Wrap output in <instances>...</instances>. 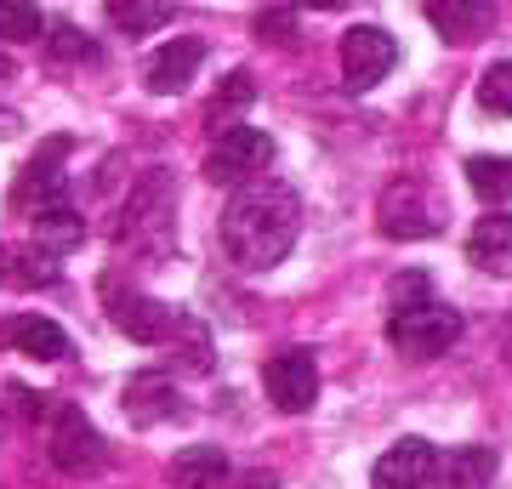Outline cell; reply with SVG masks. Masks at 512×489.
Listing matches in <instances>:
<instances>
[{"label":"cell","instance_id":"6da1fadb","mask_svg":"<svg viewBox=\"0 0 512 489\" xmlns=\"http://www.w3.org/2000/svg\"><path fill=\"white\" fill-rule=\"evenodd\" d=\"M302 234V200L291 182L279 177H251L234 188V200L222 211V251L245 273H262L285 262V251Z\"/></svg>","mask_w":512,"mask_h":489},{"label":"cell","instance_id":"7a4b0ae2","mask_svg":"<svg viewBox=\"0 0 512 489\" xmlns=\"http://www.w3.org/2000/svg\"><path fill=\"white\" fill-rule=\"evenodd\" d=\"M461 342V313L444 308V302H404V308H393V319H387V347L393 353H404V359H439L444 347Z\"/></svg>","mask_w":512,"mask_h":489},{"label":"cell","instance_id":"3957f363","mask_svg":"<svg viewBox=\"0 0 512 489\" xmlns=\"http://www.w3.org/2000/svg\"><path fill=\"white\" fill-rule=\"evenodd\" d=\"M268 160H274V137L262 126H222L211 154H205V177L217 188H239V182L262 177Z\"/></svg>","mask_w":512,"mask_h":489},{"label":"cell","instance_id":"277c9868","mask_svg":"<svg viewBox=\"0 0 512 489\" xmlns=\"http://www.w3.org/2000/svg\"><path fill=\"white\" fill-rule=\"evenodd\" d=\"M376 217H382V234L387 239H433L444 228V205L421 188V182L399 177L382 188V205H376Z\"/></svg>","mask_w":512,"mask_h":489},{"label":"cell","instance_id":"5b68a950","mask_svg":"<svg viewBox=\"0 0 512 489\" xmlns=\"http://www.w3.org/2000/svg\"><path fill=\"white\" fill-rule=\"evenodd\" d=\"M52 461L74 478H92V472L109 467V444H103V433L92 427L86 410H74V404L52 410Z\"/></svg>","mask_w":512,"mask_h":489},{"label":"cell","instance_id":"8992f818","mask_svg":"<svg viewBox=\"0 0 512 489\" xmlns=\"http://www.w3.org/2000/svg\"><path fill=\"white\" fill-rule=\"evenodd\" d=\"M262 387H268V399H274L285 416H302V410H313V399H319V364H313L308 347H279V353H268V364H262Z\"/></svg>","mask_w":512,"mask_h":489},{"label":"cell","instance_id":"52a82bcc","mask_svg":"<svg viewBox=\"0 0 512 489\" xmlns=\"http://www.w3.org/2000/svg\"><path fill=\"white\" fill-rule=\"evenodd\" d=\"M399 63V40L376 29V23H353L342 35V80L348 91H370L376 80H387V69Z\"/></svg>","mask_w":512,"mask_h":489},{"label":"cell","instance_id":"ba28073f","mask_svg":"<svg viewBox=\"0 0 512 489\" xmlns=\"http://www.w3.org/2000/svg\"><path fill=\"white\" fill-rule=\"evenodd\" d=\"M433 472H439V450H433L427 438H399V444L376 461L370 489H421V484H433Z\"/></svg>","mask_w":512,"mask_h":489},{"label":"cell","instance_id":"9c48e42d","mask_svg":"<svg viewBox=\"0 0 512 489\" xmlns=\"http://www.w3.org/2000/svg\"><path fill=\"white\" fill-rule=\"evenodd\" d=\"M421 18L450 46H473L495 29V0H421Z\"/></svg>","mask_w":512,"mask_h":489},{"label":"cell","instance_id":"30bf717a","mask_svg":"<svg viewBox=\"0 0 512 489\" xmlns=\"http://www.w3.org/2000/svg\"><path fill=\"white\" fill-rule=\"evenodd\" d=\"M120 404H126V416L137 421V427L171 421L177 410H183V404H177V387H171V376H165V370H137V376H126Z\"/></svg>","mask_w":512,"mask_h":489},{"label":"cell","instance_id":"8fae6325","mask_svg":"<svg viewBox=\"0 0 512 489\" xmlns=\"http://www.w3.org/2000/svg\"><path fill=\"white\" fill-rule=\"evenodd\" d=\"M200 63H205V46H200V40H188V35H177L171 46H160V52L148 57L143 86L154 91V97H171V91H183L188 80H194Z\"/></svg>","mask_w":512,"mask_h":489},{"label":"cell","instance_id":"7c38bea8","mask_svg":"<svg viewBox=\"0 0 512 489\" xmlns=\"http://www.w3.org/2000/svg\"><path fill=\"white\" fill-rule=\"evenodd\" d=\"M109 319L120 330H126L131 342H165L171 336V319H177V308H165V302H154V296H137V290H126V296H114L109 302Z\"/></svg>","mask_w":512,"mask_h":489},{"label":"cell","instance_id":"4fadbf2b","mask_svg":"<svg viewBox=\"0 0 512 489\" xmlns=\"http://www.w3.org/2000/svg\"><path fill=\"white\" fill-rule=\"evenodd\" d=\"M6 347L23 353V359H40V364H57L69 359V330L52 325V319H40V313H23L6 325Z\"/></svg>","mask_w":512,"mask_h":489},{"label":"cell","instance_id":"5bb4252c","mask_svg":"<svg viewBox=\"0 0 512 489\" xmlns=\"http://www.w3.org/2000/svg\"><path fill=\"white\" fill-rule=\"evenodd\" d=\"M467 262H478L484 273H512V211H490L478 217L473 239H467Z\"/></svg>","mask_w":512,"mask_h":489},{"label":"cell","instance_id":"9a60e30c","mask_svg":"<svg viewBox=\"0 0 512 489\" xmlns=\"http://www.w3.org/2000/svg\"><path fill=\"white\" fill-rule=\"evenodd\" d=\"M444 489H490L495 484V450L490 444H456L450 455H439L433 472Z\"/></svg>","mask_w":512,"mask_h":489},{"label":"cell","instance_id":"2e32d148","mask_svg":"<svg viewBox=\"0 0 512 489\" xmlns=\"http://www.w3.org/2000/svg\"><path fill=\"white\" fill-rule=\"evenodd\" d=\"M29 234H35V245L46 256H63V251H74V245L86 239V217H80L69 200H57V205H46V211L29 217Z\"/></svg>","mask_w":512,"mask_h":489},{"label":"cell","instance_id":"e0dca14e","mask_svg":"<svg viewBox=\"0 0 512 489\" xmlns=\"http://www.w3.org/2000/svg\"><path fill=\"white\" fill-rule=\"evenodd\" d=\"M228 478V455L217 444H188L171 455V489H217Z\"/></svg>","mask_w":512,"mask_h":489},{"label":"cell","instance_id":"ac0fdd59","mask_svg":"<svg viewBox=\"0 0 512 489\" xmlns=\"http://www.w3.org/2000/svg\"><path fill=\"white\" fill-rule=\"evenodd\" d=\"M177 12V0H109V23L120 35H154Z\"/></svg>","mask_w":512,"mask_h":489},{"label":"cell","instance_id":"d6986e66","mask_svg":"<svg viewBox=\"0 0 512 489\" xmlns=\"http://www.w3.org/2000/svg\"><path fill=\"white\" fill-rule=\"evenodd\" d=\"M467 182L484 205H507L512 200V160L507 154H473L467 160Z\"/></svg>","mask_w":512,"mask_h":489},{"label":"cell","instance_id":"ffe728a7","mask_svg":"<svg viewBox=\"0 0 512 489\" xmlns=\"http://www.w3.org/2000/svg\"><path fill=\"white\" fill-rule=\"evenodd\" d=\"M171 330L183 336V347H171V353H177V364H183V370H194V376H200V370H211V336H205L200 319L177 313V319H171Z\"/></svg>","mask_w":512,"mask_h":489},{"label":"cell","instance_id":"44dd1931","mask_svg":"<svg viewBox=\"0 0 512 489\" xmlns=\"http://www.w3.org/2000/svg\"><path fill=\"white\" fill-rule=\"evenodd\" d=\"M478 109L512 120V57H507V63H490V69H484V80H478Z\"/></svg>","mask_w":512,"mask_h":489},{"label":"cell","instance_id":"7402d4cb","mask_svg":"<svg viewBox=\"0 0 512 489\" xmlns=\"http://www.w3.org/2000/svg\"><path fill=\"white\" fill-rule=\"evenodd\" d=\"M251 97H256L251 74H245V69H234V74H228V80H222V91H217V97H211V109H205V120H211V126H234L228 114H234V109H245Z\"/></svg>","mask_w":512,"mask_h":489},{"label":"cell","instance_id":"603a6c76","mask_svg":"<svg viewBox=\"0 0 512 489\" xmlns=\"http://www.w3.org/2000/svg\"><path fill=\"white\" fill-rule=\"evenodd\" d=\"M46 29L35 0H0V40H35Z\"/></svg>","mask_w":512,"mask_h":489},{"label":"cell","instance_id":"cb8c5ba5","mask_svg":"<svg viewBox=\"0 0 512 489\" xmlns=\"http://www.w3.org/2000/svg\"><path fill=\"white\" fill-rule=\"evenodd\" d=\"M427 296H433V285H427V273L421 268H410V273L393 279V308H404V302H427Z\"/></svg>","mask_w":512,"mask_h":489},{"label":"cell","instance_id":"d4e9b609","mask_svg":"<svg viewBox=\"0 0 512 489\" xmlns=\"http://www.w3.org/2000/svg\"><path fill=\"white\" fill-rule=\"evenodd\" d=\"M52 52H57V57H80V63H92L97 46H92L86 35H80V29H69V23H63V29L52 35Z\"/></svg>","mask_w":512,"mask_h":489},{"label":"cell","instance_id":"484cf974","mask_svg":"<svg viewBox=\"0 0 512 489\" xmlns=\"http://www.w3.org/2000/svg\"><path fill=\"white\" fill-rule=\"evenodd\" d=\"M256 35H268V40H274V46H285V40L296 35L291 12H279V6H268V12H256Z\"/></svg>","mask_w":512,"mask_h":489},{"label":"cell","instance_id":"4316f807","mask_svg":"<svg viewBox=\"0 0 512 489\" xmlns=\"http://www.w3.org/2000/svg\"><path fill=\"white\" fill-rule=\"evenodd\" d=\"M23 262H29V268H18V279H23V285H52V279H57L52 256H40V268H35V256H23Z\"/></svg>","mask_w":512,"mask_h":489},{"label":"cell","instance_id":"83f0119b","mask_svg":"<svg viewBox=\"0 0 512 489\" xmlns=\"http://www.w3.org/2000/svg\"><path fill=\"white\" fill-rule=\"evenodd\" d=\"M239 489H279V478H274V472H245Z\"/></svg>","mask_w":512,"mask_h":489},{"label":"cell","instance_id":"f1b7e54d","mask_svg":"<svg viewBox=\"0 0 512 489\" xmlns=\"http://www.w3.org/2000/svg\"><path fill=\"white\" fill-rule=\"evenodd\" d=\"M0 131H18V114L12 109H0Z\"/></svg>","mask_w":512,"mask_h":489},{"label":"cell","instance_id":"f546056e","mask_svg":"<svg viewBox=\"0 0 512 489\" xmlns=\"http://www.w3.org/2000/svg\"><path fill=\"white\" fill-rule=\"evenodd\" d=\"M0 80H12V57L0 52Z\"/></svg>","mask_w":512,"mask_h":489},{"label":"cell","instance_id":"4dcf8cb0","mask_svg":"<svg viewBox=\"0 0 512 489\" xmlns=\"http://www.w3.org/2000/svg\"><path fill=\"white\" fill-rule=\"evenodd\" d=\"M308 6H319V12H330V6H342V0H308Z\"/></svg>","mask_w":512,"mask_h":489},{"label":"cell","instance_id":"1f68e13d","mask_svg":"<svg viewBox=\"0 0 512 489\" xmlns=\"http://www.w3.org/2000/svg\"><path fill=\"white\" fill-rule=\"evenodd\" d=\"M0 279H6V245H0Z\"/></svg>","mask_w":512,"mask_h":489}]
</instances>
